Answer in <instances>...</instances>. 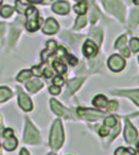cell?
Segmentation results:
<instances>
[{
    "instance_id": "cell-1",
    "label": "cell",
    "mask_w": 139,
    "mask_h": 155,
    "mask_svg": "<svg viewBox=\"0 0 139 155\" xmlns=\"http://www.w3.org/2000/svg\"><path fill=\"white\" fill-rule=\"evenodd\" d=\"M25 14H26V17H27V20H26V24H25V27L27 28V31L30 32H35L39 28V26H41V18H39V12L38 10L30 5L26 8L25 10Z\"/></svg>"
},
{
    "instance_id": "cell-2",
    "label": "cell",
    "mask_w": 139,
    "mask_h": 155,
    "mask_svg": "<svg viewBox=\"0 0 139 155\" xmlns=\"http://www.w3.org/2000/svg\"><path fill=\"white\" fill-rule=\"evenodd\" d=\"M63 139H64V134H63V127H62V122L61 120H57L53 123V127L51 129V134H49V145L53 149H58L61 148V145L63 144Z\"/></svg>"
},
{
    "instance_id": "cell-3",
    "label": "cell",
    "mask_w": 139,
    "mask_h": 155,
    "mask_svg": "<svg viewBox=\"0 0 139 155\" xmlns=\"http://www.w3.org/2000/svg\"><path fill=\"white\" fill-rule=\"evenodd\" d=\"M104 4L106 6V9L110 12L114 14L118 18H121V20L124 18V6L122 3L117 2V0H105Z\"/></svg>"
},
{
    "instance_id": "cell-4",
    "label": "cell",
    "mask_w": 139,
    "mask_h": 155,
    "mask_svg": "<svg viewBox=\"0 0 139 155\" xmlns=\"http://www.w3.org/2000/svg\"><path fill=\"white\" fill-rule=\"evenodd\" d=\"M107 65H108V68H110L112 71L118 73V71H121V70L124 69V67H126V61L123 59L121 55L112 54V55L108 58Z\"/></svg>"
},
{
    "instance_id": "cell-5",
    "label": "cell",
    "mask_w": 139,
    "mask_h": 155,
    "mask_svg": "<svg viewBox=\"0 0 139 155\" xmlns=\"http://www.w3.org/2000/svg\"><path fill=\"white\" fill-rule=\"evenodd\" d=\"M39 134L37 129L31 124L30 121L26 122V129H25V142L30 144H38L39 143Z\"/></svg>"
},
{
    "instance_id": "cell-6",
    "label": "cell",
    "mask_w": 139,
    "mask_h": 155,
    "mask_svg": "<svg viewBox=\"0 0 139 155\" xmlns=\"http://www.w3.org/2000/svg\"><path fill=\"white\" fill-rule=\"evenodd\" d=\"M78 114L80 116V117H84L85 120H89V121H96V120H98L100 117L104 116L102 112H97V111L84 108V107H79L78 108Z\"/></svg>"
},
{
    "instance_id": "cell-7",
    "label": "cell",
    "mask_w": 139,
    "mask_h": 155,
    "mask_svg": "<svg viewBox=\"0 0 139 155\" xmlns=\"http://www.w3.org/2000/svg\"><path fill=\"white\" fill-rule=\"evenodd\" d=\"M124 138H126V142L129 143V144H133L137 138H138V132L137 129L132 126L131 122H126V129H124Z\"/></svg>"
},
{
    "instance_id": "cell-8",
    "label": "cell",
    "mask_w": 139,
    "mask_h": 155,
    "mask_svg": "<svg viewBox=\"0 0 139 155\" xmlns=\"http://www.w3.org/2000/svg\"><path fill=\"white\" fill-rule=\"evenodd\" d=\"M18 106L21 107L24 111H31L32 107H33L31 99L28 97L25 92H22L21 90L18 91Z\"/></svg>"
},
{
    "instance_id": "cell-9",
    "label": "cell",
    "mask_w": 139,
    "mask_h": 155,
    "mask_svg": "<svg viewBox=\"0 0 139 155\" xmlns=\"http://www.w3.org/2000/svg\"><path fill=\"white\" fill-rule=\"evenodd\" d=\"M58 30H59V25H58V22L54 20V18H52V17L47 18L46 22H45V26L42 28L43 33H46V35H54V33H57Z\"/></svg>"
},
{
    "instance_id": "cell-10",
    "label": "cell",
    "mask_w": 139,
    "mask_h": 155,
    "mask_svg": "<svg viewBox=\"0 0 139 155\" xmlns=\"http://www.w3.org/2000/svg\"><path fill=\"white\" fill-rule=\"evenodd\" d=\"M83 53L88 58L96 55L97 54V46H96V43L94 41H91V40L86 41L84 43V46H83Z\"/></svg>"
},
{
    "instance_id": "cell-11",
    "label": "cell",
    "mask_w": 139,
    "mask_h": 155,
    "mask_svg": "<svg viewBox=\"0 0 139 155\" xmlns=\"http://www.w3.org/2000/svg\"><path fill=\"white\" fill-rule=\"evenodd\" d=\"M52 10L54 11V12H57V14H59V15H67L68 12H69V10H70V5H69V3H67V2H57V3H54L53 5H52Z\"/></svg>"
},
{
    "instance_id": "cell-12",
    "label": "cell",
    "mask_w": 139,
    "mask_h": 155,
    "mask_svg": "<svg viewBox=\"0 0 139 155\" xmlns=\"http://www.w3.org/2000/svg\"><path fill=\"white\" fill-rule=\"evenodd\" d=\"M57 48H58V46H57V42H55V41H53V40L48 41V42H47V48H46L45 51H42V53H41L42 61L46 62V61H47V57L51 55V54H53V53L57 51Z\"/></svg>"
},
{
    "instance_id": "cell-13",
    "label": "cell",
    "mask_w": 139,
    "mask_h": 155,
    "mask_svg": "<svg viewBox=\"0 0 139 155\" xmlns=\"http://www.w3.org/2000/svg\"><path fill=\"white\" fill-rule=\"evenodd\" d=\"M107 104H108V100L104 95H96L92 100V105L97 108H105L107 106Z\"/></svg>"
},
{
    "instance_id": "cell-14",
    "label": "cell",
    "mask_w": 139,
    "mask_h": 155,
    "mask_svg": "<svg viewBox=\"0 0 139 155\" xmlns=\"http://www.w3.org/2000/svg\"><path fill=\"white\" fill-rule=\"evenodd\" d=\"M113 94H118V95H123V96H128L131 97L138 106H139V90H133V91H120V92H116L113 91Z\"/></svg>"
},
{
    "instance_id": "cell-15",
    "label": "cell",
    "mask_w": 139,
    "mask_h": 155,
    "mask_svg": "<svg viewBox=\"0 0 139 155\" xmlns=\"http://www.w3.org/2000/svg\"><path fill=\"white\" fill-rule=\"evenodd\" d=\"M89 9V4L86 3V0H80V3H78L75 6H74V10L76 14L79 15H85L86 11Z\"/></svg>"
},
{
    "instance_id": "cell-16",
    "label": "cell",
    "mask_w": 139,
    "mask_h": 155,
    "mask_svg": "<svg viewBox=\"0 0 139 155\" xmlns=\"http://www.w3.org/2000/svg\"><path fill=\"white\" fill-rule=\"evenodd\" d=\"M42 86H43V83L41 80H32V81L26 84V87H27V90L30 92H36V91H38L39 89H41Z\"/></svg>"
},
{
    "instance_id": "cell-17",
    "label": "cell",
    "mask_w": 139,
    "mask_h": 155,
    "mask_svg": "<svg viewBox=\"0 0 139 155\" xmlns=\"http://www.w3.org/2000/svg\"><path fill=\"white\" fill-rule=\"evenodd\" d=\"M51 107H52V110H53V112H54L55 114H58V116L64 114V107H63L61 104H59L58 101H55L54 99L51 100Z\"/></svg>"
},
{
    "instance_id": "cell-18",
    "label": "cell",
    "mask_w": 139,
    "mask_h": 155,
    "mask_svg": "<svg viewBox=\"0 0 139 155\" xmlns=\"http://www.w3.org/2000/svg\"><path fill=\"white\" fill-rule=\"evenodd\" d=\"M12 96V91L8 87H0V102H5Z\"/></svg>"
},
{
    "instance_id": "cell-19",
    "label": "cell",
    "mask_w": 139,
    "mask_h": 155,
    "mask_svg": "<svg viewBox=\"0 0 139 155\" xmlns=\"http://www.w3.org/2000/svg\"><path fill=\"white\" fill-rule=\"evenodd\" d=\"M3 147L8 150V151H11V150H14L16 147H17V140L14 138V137H10V138H6V140L4 142V144H3Z\"/></svg>"
},
{
    "instance_id": "cell-20",
    "label": "cell",
    "mask_w": 139,
    "mask_h": 155,
    "mask_svg": "<svg viewBox=\"0 0 139 155\" xmlns=\"http://www.w3.org/2000/svg\"><path fill=\"white\" fill-rule=\"evenodd\" d=\"M84 79H73L69 81L68 86H69V92H75L78 90V87L83 84Z\"/></svg>"
},
{
    "instance_id": "cell-21",
    "label": "cell",
    "mask_w": 139,
    "mask_h": 155,
    "mask_svg": "<svg viewBox=\"0 0 139 155\" xmlns=\"http://www.w3.org/2000/svg\"><path fill=\"white\" fill-rule=\"evenodd\" d=\"M53 69L57 70L59 74H64L67 71V65L61 61H54L53 62Z\"/></svg>"
},
{
    "instance_id": "cell-22",
    "label": "cell",
    "mask_w": 139,
    "mask_h": 155,
    "mask_svg": "<svg viewBox=\"0 0 139 155\" xmlns=\"http://www.w3.org/2000/svg\"><path fill=\"white\" fill-rule=\"evenodd\" d=\"M31 70H21V73H18V75H17V78H16V80L17 81H26V80H28L30 78H31Z\"/></svg>"
},
{
    "instance_id": "cell-23",
    "label": "cell",
    "mask_w": 139,
    "mask_h": 155,
    "mask_svg": "<svg viewBox=\"0 0 139 155\" xmlns=\"http://www.w3.org/2000/svg\"><path fill=\"white\" fill-rule=\"evenodd\" d=\"M12 12H14V9L10 5H5V6L2 8V10H0V16L8 18V17H10L12 15Z\"/></svg>"
},
{
    "instance_id": "cell-24",
    "label": "cell",
    "mask_w": 139,
    "mask_h": 155,
    "mask_svg": "<svg viewBox=\"0 0 139 155\" xmlns=\"http://www.w3.org/2000/svg\"><path fill=\"white\" fill-rule=\"evenodd\" d=\"M114 155H135V153H134V150H132V149L121 147V148H118V149L114 151Z\"/></svg>"
},
{
    "instance_id": "cell-25",
    "label": "cell",
    "mask_w": 139,
    "mask_h": 155,
    "mask_svg": "<svg viewBox=\"0 0 139 155\" xmlns=\"http://www.w3.org/2000/svg\"><path fill=\"white\" fill-rule=\"evenodd\" d=\"M86 25V18L84 17V15H80L76 18V22L74 26V30H79V28H83Z\"/></svg>"
},
{
    "instance_id": "cell-26",
    "label": "cell",
    "mask_w": 139,
    "mask_h": 155,
    "mask_svg": "<svg viewBox=\"0 0 139 155\" xmlns=\"http://www.w3.org/2000/svg\"><path fill=\"white\" fill-rule=\"evenodd\" d=\"M126 42H127V36H126V35H123V36H121V37H120V38H118V40L116 41L114 47H116L117 49H122V48L124 47Z\"/></svg>"
},
{
    "instance_id": "cell-27",
    "label": "cell",
    "mask_w": 139,
    "mask_h": 155,
    "mask_svg": "<svg viewBox=\"0 0 139 155\" xmlns=\"http://www.w3.org/2000/svg\"><path fill=\"white\" fill-rule=\"evenodd\" d=\"M117 124H118V122H117V118H116V117H113V116L106 117V120H105V126H106V127L112 128V127H116Z\"/></svg>"
},
{
    "instance_id": "cell-28",
    "label": "cell",
    "mask_w": 139,
    "mask_h": 155,
    "mask_svg": "<svg viewBox=\"0 0 139 155\" xmlns=\"http://www.w3.org/2000/svg\"><path fill=\"white\" fill-rule=\"evenodd\" d=\"M129 46H131L132 52H134V53L139 52V38H132Z\"/></svg>"
},
{
    "instance_id": "cell-29",
    "label": "cell",
    "mask_w": 139,
    "mask_h": 155,
    "mask_svg": "<svg viewBox=\"0 0 139 155\" xmlns=\"http://www.w3.org/2000/svg\"><path fill=\"white\" fill-rule=\"evenodd\" d=\"M15 4H16V10H17V12H20V14H24V12H25L27 5L22 4V3H21V0H16V3H15Z\"/></svg>"
},
{
    "instance_id": "cell-30",
    "label": "cell",
    "mask_w": 139,
    "mask_h": 155,
    "mask_svg": "<svg viewBox=\"0 0 139 155\" xmlns=\"http://www.w3.org/2000/svg\"><path fill=\"white\" fill-rule=\"evenodd\" d=\"M31 73H32L33 75H36V76H41V75L43 74V70H42L41 65H35V67L31 69Z\"/></svg>"
},
{
    "instance_id": "cell-31",
    "label": "cell",
    "mask_w": 139,
    "mask_h": 155,
    "mask_svg": "<svg viewBox=\"0 0 139 155\" xmlns=\"http://www.w3.org/2000/svg\"><path fill=\"white\" fill-rule=\"evenodd\" d=\"M53 85H57V86H63L64 85V79L61 76V75H58V76H55L54 79H53Z\"/></svg>"
},
{
    "instance_id": "cell-32",
    "label": "cell",
    "mask_w": 139,
    "mask_h": 155,
    "mask_svg": "<svg viewBox=\"0 0 139 155\" xmlns=\"http://www.w3.org/2000/svg\"><path fill=\"white\" fill-rule=\"evenodd\" d=\"M131 21H132L133 25L137 24V22H139V11H138V10H133V12H132V17H131Z\"/></svg>"
},
{
    "instance_id": "cell-33",
    "label": "cell",
    "mask_w": 139,
    "mask_h": 155,
    "mask_svg": "<svg viewBox=\"0 0 139 155\" xmlns=\"http://www.w3.org/2000/svg\"><path fill=\"white\" fill-rule=\"evenodd\" d=\"M49 92L52 94V95H58V94H61V87L59 86H57V85H52V86H49Z\"/></svg>"
},
{
    "instance_id": "cell-34",
    "label": "cell",
    "mask_w": 139,
    "mask_h": 155,
    "mask_svg": "<svg viewBox=\"0 0 139 155\" xmlns=\"http://www.w3.org/2000/svg\"><path fill=\"white\" fill-rule=\"evenodd\" d=\"M65 57H67L68 63H69L70 65H76V64H78V59H76L75 57H73V55H70V54H65Z\"/></svg>"
},
{
    "instance_id": "cell-35",
    "label": "cell",
    "mask_w": 139,
    "mask_h": 155,
    "mask_svg": "<svg viewBox=\"0 0 139 155\" xmlns=\"http://www.w3.org/2000/svg\"><path fill=\"white\" fill-rule=\"evenodd\" d=\"M107 108H108V111H116L118 108V102L117 101H110V104H107Z\"/></svg>"
},
{
    "instance_id": "cell-36",
    "label": "cell",
    "mask_w": 139,
    "mask_h": 155,
    "mask_svg": "<svg viewBox=\"0 0 139 155\" xmlns=\"http://www.w3.org/2000/svg\"><path fill=\"white\" fill-rule=\"evenodd\" d=\"M98 133H100V135L101 137H106V135L110 133V129H108V127H102V128H100V130H98Z\"/></svg>"
},
{
    "instance_id": "cell-37",
    "label": "cell",
    "mask_w": 139,
    "mask_h": 155,
    "mask_svg": "<svg viewBox=\"0 0 139 155\" xmlns=\"http://www.w3.org/2000/svg\"><path fill=\"white\" fill-rule=\"evenodd\" d=\"M4 137L5 138H10V137H12V135H14V130L12 129H10V128H6L5 130H4Z\"/></svg>"
},
{
    "instance_id": "cell-38",
    "label": "cell",
    "mask_w": 139,
    "mask_h": 155,
    "mask_svg": "<svg viewBox=\"0 0 139 155\" xmlns=\"http://www.w3.org/2000/svg\"><path fill=\"white\" fill-rule=\"evenodd\" d=\"M43 74H45V76L47 78V79H49L51 76H53V71L51 70V68H46L45 71H43Z\"/></svg>"
},
{
    "instance_id": "cell-39",
    "label": "cell",
    "mask_w": 139,
    "mask_h": 155,
    "mask_svg": "<svg viewBox=\"0 0 139 155\" xmlns=\"http://www.w3.org/2000/svg\"><path fill=\"white\" fill-rule=\"evenodd\" d=\"M122 54H123L124 57H129V55H131L129 49H128V48H126V47H123V48H122Z\"/></svg>"
},
{
    "instance_id": "cell-40",
    "label": "cell",
    "mask_w": 139,
    "mask_h": 155,
    "mask_svg": "<svg viewBox=\"0 0 139 155\" xmlns=\"http://www.w3.org/2000/svg\"><path fill=\"white\" fill-rule=\"evenodd\" d=\"M28 3H31V4H39V3H42V2H45V0H27Z\"/></svg>"
},
{
    "instance_id": "cell-41",
    "label": "cell",
    "mask_w": 139,
    "mask_h": 155,
    "mask_svg": "<svg viewBox=\"0 0 139 155\" xmlns=\"http://www.w3.org/2000/svg\"><path fill=\"white\" fill-rule=\"evenodd\" d=\"M20 155H30L28 151L26 149H21V151H20Z\"/></svg>"
},
{
    "instance_id": "cell-42",
    "label": "cell",
    "mask_w": 139,
    "mask_h": 155,
    "mask_svg": "<svg viewBox=\"0 0 139 155\" xmlns=\"http://www.w3.org/2000/svg\"><path fill=\"white\" fill-rule=\"evenodd\" d=\"M5 30V25L4 24H0V33H3Z\"/></svg>"
},
{
    "instance_id": "cell-43",
    "label": "cell",
    "mask_w": 139,
    "mask_h": 155,
    "mask_svg": "<svg viewBox=\"0 0 139 155\" xmlns=\"http://www.w3.org/2000/svg\"><path fill=\"white\" fill-rule=\"evenodd\" d=\"M133 3H134L135 5H139V0H133Z\"/></svg>"
},
{
    "instance_id": "cell-44",
    "label": "cell",
    "mask_w": 139,
    "mask_h": 155,
    "mask_svg": "<svg viewBox=\"0 0 139 155\" xmlns=\"http://www.w3.org/2000/svg\"><path fill=\"white\" fill-rule=\"evenodd\" d=\"M137 149H138V151H139V143H138V145H137Z\"/></svg>"
},
{
    "instance_id": "cell-45",
    "label": "cell",
    "mask_w": 139,
    "mask_h": 155,
    "mask_svg": "<svg viewBox=\"0 0 139 155\" xmlns=\"http://www.w3.org/2000/svg\"><path fill=\"white\" fill-rule=\"evenodd\" d=\"M2 3H3V0H0V6H2Z\"/></svg>"
},
{
    "instance_id": "cell-46",
    "label": "cell",
    "mask_w": 139,
    "mask_h": 155,
    "mask_svg": "<svg viewBox=\"0 0 139 155\" xmlns=\"http://www.w3.org/2000/svg\"><path fill=\"white\" fill-rule=\"evenodd\" d=\"M48 155H55V154H48Z\"/></svg>"
},
{
    "instance_id": "cell-47",
    "label": "cell",
    "mask_w": 139,
    "mask_h": 155,
    "mask_svg": "<svg viewBox=\"0 0 139 155\" xmlns=\"http://www.w3.org/2000/svg\"><path fill=\"white\" fill-rule=\"evenodd\" d=\"M138 61H139V58H138Z\"/></svg>"
}]
</instances>
